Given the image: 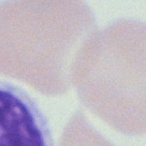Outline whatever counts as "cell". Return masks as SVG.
<instances>
[{
  "label": "cell",
  "mask_w": 146,
  "mask_h": 146,
  "mask_svg": "<svg viewBox=\"0 0 146 146\" xmlns=\"http://www.w3.org/2000/svg\"><path fill=\"white\" fill-rule=\"evenodd\" d=\"M0 146H48L34 106L4 86H0Z\"/></svg>",
  "instance_id": "obj_1"
}]
</instances>
